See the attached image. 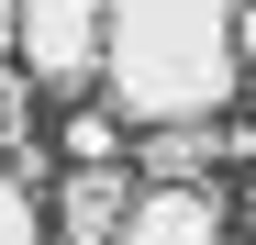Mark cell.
<instances>
[{
	"label": "cell",
	"instance_id": "1",
	"mask_svg": "<svg viewBox=\"0 0 256 245\" xmlns=\"http://www.w3.org/2000/svg\"><path fill=\"white\" fill-rule=\"evenodd\" d=\"M245 0H100V100L122 122H212L245 90Z\"/></svg>",
	"mask_w": 256,
	"mask_h": 245
},
{
	"label": "cell",
	"instance_id": "2",
	"mask_svg": "<svg viewBox=\"0 0 256 245\" xmlns=\"http://www.w3.org/2000/svg\"><path fill=\"white\" fill-rule=\"evenodd\" d=\"M12 56H22V78H34V90L90 100V90H100V0H22Z\"/></svg>",
	"mask_w": 256,
	"mask_h": 245
},
{
	"label": "cell",
	"instance_id": "3",
	"mask_svg": "<svg viewBox=\"0 0 256 245\" xmlns=\"http://www.w3.org/2000/svg\"><path fill=\"white\" fill-rule=\"evenodd\" d=\"M134 212V156H67L56 178V245H112Z\"/></svg>",
	"mask_w": 256,
	"mask_h": 245
},
{
	"label": "cell",
	"instance_id": "4",
	"mask_svg": "<svg viewBox=\"0 0 256 245\" xmlns=\"http://www.w3.org/2000/svg\"><path fill=\"white\" fill-rule=\"evenodd\" d=\"M112 245H223V200L212 178H134V212Z\"/></svg>",
	"mask_w": 256,
	"mask_h": 245
},
{
	"label": "cell",
	"instance_id": "5",
	"mask_svg": "<svg viewBox=\"0 0 256 245\" xmlns=\"http://www.w3.org/2000/svg\"><path fill=\"white\" fill-rule=\"evenodd\" d=\"M134 178H212V156H223V122H134Z\"/></svg>",
	"mask_w": 256,
	"mask_h": 245
},
{
	"label": "cell",
	"instance_id": "6",
	"mask_svg": "<svg viewBox=\"0 0 256 245\" xmlns=\"http://www.w3.org/2000/svg\"><path fill=\"white\" fill-rule=\"evenodd\" d=\"M34 145V78H22V56L0 67V168H12V156Z\"/></svg>",
	"mask_w": 256,
	"mask_h": 245
},
{
	"label": "cell",
	"instance_id": "7",
	"mask_svg": "<svg viewBox=\"0 0 256 245\" xmlns=\"http://www.w3.org/2000/svg\"><path fill=\"white\" fill-rule=\"evenodd\" d=\"M56 145H67V156H122V145H134V134H122V112H112V100H100V112L78 100V122H67Z\"/></svg>",
	"mask_w": 256,
	"mask_h": 245
},
{
	"label": "cell",
	"instance_id": "8",
	"mask_svg": "<svg viewBox=\"0 0 256 245\" xmlns=\"http://www.w3.org/2000/svg\"><path fill=\"white\" fill-rule=\"evenodd\" d=\"M0 245H45V200H34L12 168H0Z\"/></svg>",
	"mask_w": 256,
	"mask_h": 245
},
{
	"label": "cell",
	"instance_id": "9",
	"mask_svg": "<svg viewBox=\"0 0 256 245\" xmlns=\"http://www.w3.org/2000/svg\"><path fill=\"white\" fill-rule=\"evenodd\" d=\"M12 22H22V0H0V56H12Z\"/></svg>",
	"mask_w": 256,
	"mask_h": 245
}]
</instances>
